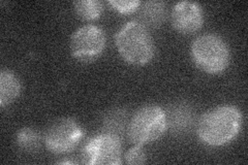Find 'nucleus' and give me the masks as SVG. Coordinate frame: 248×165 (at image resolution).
Returning a JSON list of instances; mask_svg holds the SVG:
<instances>
[{
  "mask_svg": "<svg viewBox=\"0 0 248 165\" xmlns=\"http://www.w3.org/2000/svg\"><path fill=\"white\" fill-rule=\"evenodd\" d=\"M242 123L243 116L237 106L219 105L201 117L198 124V135L208 146H223L238 135Z\"/></svg>",
  "mask_w": 248,
  "mask_h": 165,
  "instance_id": "obj_1",
  "label": "nucleus"
},
{
  "mask_svg": "<svg viewBox=\"0 0 248 165\" xmlns=\"http://www.w3.org/2000/svg\"><path fill=\"white\" fill-rule=\"evenodd\" d=\"M121 57L134 65H144L154 56V43L148 29L137 21L127 22L115 35Z\"/></svg>",
  "mask_w": 248,
  "mask_h": 165,
  "instance_id": "obj_2",
  "label": "nucleus"
},
{
  "mask_svg": "<svg viewBox=\"0 0 248 165\" xmlns=\"http://www.w3.org/2000/svg\"><path fill=\"white\" fill-rule=\"evenodd\" d=\"M191 56L201 70L211 75L224 72L231 60L227 43L218 35L212 33L201 35L193 41Z\"/></svg>",
  "mask_w": 248,
  "mask_h": 165,
  "instance_id": "obj_3",
  "label": "nucleus"
},
{
  "mask_svg": "<svg viewBox=\"0 0 248 165\" xmlns=\"http://www.w3.org/2000/svg\"><path fill=\"white\" fill-rule=\"evenodd\" d=\"M167 125L164 109L154 105H145L130 119L127 135L133 144L143 146L157 140L166 132Z\"/></svg>",
  "mask_w": 248,
  "mask_h": 165,
  "instance_id": "obj_4",
  "label": "nucleus"
},
{
  "mask_svg": "<svg viewBox=\"0 0 248 165\" xmlns=\"http://www.w3.org/2000/svg\"><path fill=\"white\" fill-rule=\"evenodd\" d=\"M84 136L80 124L72 118H62L52 123L45 135V145L54 154L72 152Z\"/></svg>",
  "mask_w": 248,
  "mask_h": 165,
  "instance_id": "obj_5",
  "label": "nucleus"
},
{
  "mask_svg": "<svg viewBox=\"0 0 248 165\" xmlns=\"http://www.w3.org/2000/svg\"><path fill=\"white\" fill-rule=\"evenodd\" d=\"M120 139L110 133H104L91 138L82 150V163L89 165L121 164Z\"/></svg>",
  "mask_w": 248,
  "mask_h": 165,
  "instance_id": "obj_6",
  "label": "nucleus"
},
{
  "mask_svg": "<svg viewBox=\"0 0 248 165\" xmlns=\"http://www.w3.org/2000/svg\"><path fill=\"white\" fill-rule=\"evenodd\" d=\"M106 34L95 25H86L76 30L71 37L73 57L81 62L97 59L105 50Z\"/></svg>",
  "mask_w": 248,
  "mask_h": 165,
  "instance_id": "obj_7",
  "label": "nucleus"
},
{
  "mask_svg": "<svg viewBox=\"0 0 248 165\" xmlns=\"http://www.w3.org/2000/svg\"><path fill=\"white\" fill-rule=\"evenodd\" d=\"M172 25L181 34H193L199 31L204 23L202 6L192 1H181L175 4L172 11Z\"/></svg>",
  "mask_w": 248,
  "mask_h": 165,
  "instance_id": "obj_8",
  "label": "nucleus"
},
{
  "mask_svg": "<svg viewBox=\"0 0 248 165\" xmlns=\"http://www.w3.org/2000/svg\"><path fill=\"white\" fill-rule=\"evenodd\" d=\"M21 91L19 78L10 70H2L0 74V105L5 107L18 98Z\"/></svg>",
  "mask_w": 248,
  "mask_h": 165,
  "instance_id": "obj_9",
  "label": "nucleus"
},
{
  "mask_svg": "<svg viewBox=\"0 0 248 165\" xmlns=\"http://www.w3.org/2000/svg\"><path fill=\"white\" fill-rule=\"evenodd\" d=\"M74 7L77 15L83 20L92 21L98 19L104 12L103 2L97 0H81L74 2Z\"/></svg>",
  "mask_w": 248,
  "mask_h": 165,
  "instance_id": "obj_10",
  "label": "nucleus"
},
{
  "mask_svg": "<svg viewBox=\"0 0 248 165\" xmlns=\"http://www.w3.org/2000/svg\"><path fill=\"white\" fill-rule=\"evenodd\" d=\"M17 144L25 152H35L41 147V135L32 128H22L17 133Z\"/></svg>",
  "mask_w": 248,
  "mask_h": 165,
  "instance_id": "obj_11",
  "label": "nucleus"
},
{
  "mask_svg": "<svg viewBox=\"0 0 248 165\" xmlns=\"http://www.w3.org/2000/svg\"><path fill=\"white\" fill-rule=\"evenodd\" d=\"M164 3L162 2H148L144 6V17L150 23L158 24V19L164 15Z\"/></svg>",
  "mask_w": 248,
  "mask_h": 165,
  "instance_id": "obj_12",
  "label": "nucleus"
},
{
  "mask_svg": "<svg viewBox=\"0 0 248 165\" xmlns=\"http://www.w3.org/2000/svg\"><path fill=\"white\" fill-rule=\"evenodd\" d=\"M146 161V154L143 150L142 146L136 145V147L131 148L125 154V162L129 165H140L144 164Z\"/></svg>",
  "mask_w": 248,
  "mask_h": 165,
  "instance_id": "obj_13",
  "label": "nucleus"
},
{
  "mask_svg": "<svg viewBox=\"0 0 248 165\" xmlns=\"http://www.w3.org/2000/svg\"><path fill=\"white\" fill-rule=\"evenodd\" d=\"M116 11H118L121 14H130L135 12L141 4L137 0H131V1H124V0H111L108 1Z\"/></svg>",
  "mask_w": 248,
  "mask_h": 165,
  "instance_id": "obj_14",
  "label": "nucleus"
}]
</instances>
